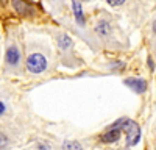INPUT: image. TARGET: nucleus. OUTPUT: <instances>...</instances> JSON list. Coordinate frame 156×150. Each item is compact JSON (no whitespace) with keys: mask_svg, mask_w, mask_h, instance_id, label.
<instances>
[{"mask_svg":"<svg viewBox=\"0 0 156 150\" xmlns=\"http://www.w3.org/2000/svg\"><path fill=\"white\" fill-rule=\"evenodd\" d=\"M120 133H122V130H120V127H117V125H114V127L108 131V133H105L101 136V141L103 142H115L117 139H119V136H120Z\"/></svg>","mask_w":156,"mask_h":150,"instance_id":"obj_4","label":"nucleus"},{"mask_svg":"<svg viewBox=\"0 0 156 150\" xmlns=\"http://www.w3.org/2000/svg\"><path fill=\"white\" fill-rule=\"evenodd\" d=\"M58 45H59V48H62V50H67V48L72 47V39H70L69 36L62 34V36H59V39H58Z\"/></svg>","mask_w":156,"mask_h":150,"instance_id":"obj_9","label":"nucleus"},{"mask_svg":"<svg viewBox=\"0 0 156 150\" xmlns=\"http://www.w3.org/2000/svg\"><path fill=\"white\" fill-rule=\"evenodd\" d=\"M12 6H14V9L19 12L20 16H27V14H30V12L33 11L27 3L22 2V0H12Z\"/></svg>","mask_w":156,"mask_h":150,"instance_id":"obj_6","label":"nucleus"},{"mask_svg":"<svg viewBox=\"0 0 156 150\" xmlns=\"http://www.w3.org/2000/svg\"><path fill=\"white\" fill-rule=\"evenodd\" d=\"M64 148H81V145L75 141H67L64 142Z\"/></svg>","mask_w":156,"mask_h":150,"instance_id":"obj_10","label":"nucleus"},{"mask_svg":"<svg viewBox=\"0 0 156 150\" xmlns=\"http://www.w3.org/2000/svg\"><path fill=\"white\" fill-rule=\"evenodd\" d=\"M72 8H73V14H75V19L80 25H84V16H83V9H81V5L78 0H72Z\"/></svg>","mask_w":156,"mask_h":150,"instance_id":"obj_7","label":"nucleus"},{"mask_svg":"<svg viewBox=\"0 0 156 150\" xmlns=\"http://www.w3.org/2000/svg\"><path fill=\"white\" fill-rule=\"evenodd\" d=\"M106 2L111 5V6H119V5H122L125 0H106Z\"/></svg>","mask_w":156,"mask_h":150,"instance_id":"obj_12","label":"nucleus"},{"mask_svg":"<svg viewBox=\"0 0 156 150\" xmlns=\"http://www.w3.org/2000/svg\"><path fill=\"white\" fill-rule=\"evenodd\" d=\"M19 59H20V53H19V50L17 47H9L6 50V62L9 66H17L19 64Z\"/></svg>","mask_w":156,"mask_h":150,"instance_id":"obj_3","label":"nucleus"},{"mask_svg":"<svg viewBox=\"0 0 156 150\" xmlns=\"http://www.w3.org/2000/svg\"><path fill=\"white\" fill-rule=\"evenodd\" d=\"M129 88H131L133 91H136V92H144L145 89H147V83L144 81V80H139V78H128L126 81H125Z\"/></svg>","mask_w":156,"mask_h":150,"instance_id":"obj_5","label":"nucleus"},{"mask_svg":"<svg viewBox=\"0 0 156 150\" xmlns=\"http://www.w3.org/2000/svg\"><path fill=\"white\" fill-rule=\"evenodd\" d=\"M153 31L156 33V20H154V23H153Z\"/></svg>","mask_w":156,"mask_h":150,"instance_id":"obj_14","label":"nucleus"},{"mask_svg":"<svg viewBox=\"0 0 156 150\" xmlns=\"http://www.w3.org/2000/svg\"><path fill=\"white\" fill-rule=\"evenodd\" d=\"M95 31H97L100 36H108V34L111 33V27H109L108 22L101 20V22H98V25L95 27Z\"/></svg>","mask_w":156,"mask_h":150,"instance_id":"obj_8","label":"nucleus"},{"mask_svg":"<svg viewBox=\"0 0 156 150\" xmlns=\"http://www.w3.org/2000/svg\"><path fill=\"white\" fill-rule=\"evenodd\" d=\"M47 67V59L41 53H33L27 59V69L31 73H41Z\"/></svg>","mask_w":156,"mask_h":150,"instance_id":"obj_2","label":"nucleus"},{"mask_svg":"<svg viewBox=\"0 0 156 150\" xmlns=\"http://www.w3.org/2000/svg\"><path fill=\"white\" fill-rule=\"evenodd\" d=\"M6 144H8V138L0 133V147H6Z\"/></svg>","mask_w":156,"mask_h":150,"instance_id":"obj_11","label":"nucleus"},{"mask_svg":"<svg viewBox=\"0 0 156 150\" xmlns=\"http://www.w3.org/2000/svg\"><path fill=\"white\" fill-rule=\"evenodd\" d=\"M117 127H120V130H123L126 133V145H136L139 142V136H140V130L137 127V123L133 120H119L115 123Z\"/></svg>","mask_w":156,"mask_h":150,"instance_id":"obj_1","label":"nucleus"},{"mask_svg":"<svg viewBox=\"0 0 156 150\" xmlns=\"http://www.w3.org/2000/svg\"><path fill=\"white\" fill-rule=\"evenodd\" d=\"M5 2H6V0H0V5H3Z\"/></svg>","mask_w":156,"mask_h":150,"instance_id":"obj_15","label":"nucleus"},{"mask_svg":"<svg viewBox=\"0 0 156 150\" xmlns=\"http://www.w3.org/2000/svg\"><path fill=\"white\" fill-rule=\"evenodd\" d=\"M5 112V105H3V102H0V116H2Z\"/></svg>","mask_w":156,"mask_h":150,"instance_id":"obj_13","label":"nucleus"}]
</instances>
